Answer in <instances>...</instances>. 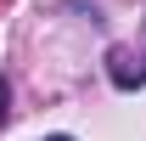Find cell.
Listing matches in <instances>:
<instances>
[{"instance_id":"2","label":"cell","mask_w":146,"mask_h":141,"mask_svg":"<svg viewBox=\"0 0 146 141\" xmlns=\"http://www.w3.org/2000/svg\"><path fill=\"white\" fill-rule=\"evenodd\" d=\"M11 119V85H6V79H0V124Z\"/></svg>"},{"instance_id":"3","label":"cell","mask_w":146,"mask_h":141,"mask_svg":"<svg viewBox=\"0 0 146 141\" xmlns=\"http://www.w3.org/2000/svg\"><path fill=\"white\" fill-rule=\"evenodd\" d=\"M39 141H73V136H39Z\"/></svg>"},{"instance_id":"1","label":"cell","mask_w":146,"mask_h":141,"mask_svg":"<svg viewBox=\"0 0 146 141\" xmlns=\"http://www.w3.org/2000/svg\"><path fill=\"white\" fill-rule=\"evenodd\" d=\"M107 62H112V85L118 90H129V85H146V56H135V51H124V45H112L107 51Z\"/></svg>"}]
</instances>
